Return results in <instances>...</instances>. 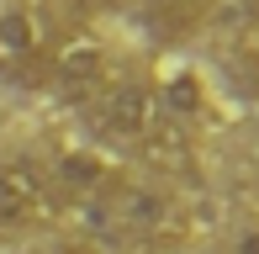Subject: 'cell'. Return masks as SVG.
Wrapping results in <instances>:
<instances>
[{
	"mask_svg": "<svg viewBox=\"0 0 259 254\" xmlns=\"http://www.w3.org/2000/svg\"><path fill=\"white\" fill-rule=\"evenodd\" d=\"M101 212L111 217L127 238H138V244H164V238H175L185 228L180 201H175L164 186H154V180H122L116 175L111 186H106V206Z\"/></svg>",
	"mask_w": 259,
	"mask_h": 254,
	"instance_id": "6da1fadb",
	"label": "cell"
},
{
	"mask_svg": "<svg viewBox=\"0 0 259 254\" xmlns=\"http://www.w3.org/2000/svg\"><path fill=\"white\" fill-rule=\"evenodd\" d=\"M42 85L64 101H96V90H106V43L90 32H69L48 48Z\"/></svg>",
	"mask_w": 259,
	"mask_h": 254,
	"instance_id": "7a4b0ae2",
	"label": "cell"
},
{
	"mask_svg": "<svg viewBox=\"0 0 259 254\" xmlns=\"http://www.w3.org/2000/svg\"><path fill=\"white\" fill-rule=\"evenodd\" d=\"M48 64V21L37 6L11 0L0 6V74L6 79H42Z\"/></svg>",
	"mask_w": 259,
	"mask_h": 254,
	"instance_id": "3957f363",
	"label": "cell"
},
{
	"mask_svg": "<svg viewBox=\"0 0 259 254\" xmlns=\"http://www.w3.org/2000/svg\"><path fill=\"white\" fill-rule=\"evenodd\" d=\"M154 122H159V96H154L148 79L127 74V79H111V85L101 90V133L106 138L138 143Z\"/></svg>",
	"mask_w": 259,
	"mask_h": 254,
	"instance_id": "277c9868",
	"label": "cell"
},
{
	"mask_svg": "<svg viewBox=\"0 0 259 254\" xmlns=\"http://www.w3.org/2000/svg\"><path fill=\"white\" fill-rule=\"evenodd\" d=\"M138 159H143L148 170H159V175L180 180V175H196V148H191V133H185L180 122L159 117L154 127H148L143 138H138Z\"/></svg>",
	"mask_w": 259,
	"mask_h": 254,
	"instance_id": "5b68a950",
	"label": "cell"
},
{
	"mask_svg": "<svg viewBox=\"0 0 259 254\" xmlns=\"http://www.w3.org/2000/svg\"><path fill=\"white\" fill-rule=\"evenodd\" d=\"M48 201V175L27 159L0 164V223H32Z\"/></svg>",
	"mask_w": 259,
	"mask_h": 254,
	"instance_id": "8992f818",
	"label": "cell"
},
{
	"mask_svg": "<svg viewBox=\"0 0 259 254\" xmlns=\"http://www.w3.org/2000/svg\"><path fill=\"white\" fill-rule=\"evenodd\" d=\"M53 180H58V186H69V191H106L116 175L101 164L96 154H58V164H53Z\"/></svg>",
	"mask_w": 259,
	"mask_h": 254,
	"instance_id": "52a82bcc",
	"label": "cell"
},
{
	"mask_svg": "<svg viewBox=\"0 0 259 254\" xmlns=\"http://www.w3.org/2000/svg\"><path fill=\"white\" fill-rule=\"evenodd\" d=\"M164 106L175 111L169 122H180V127H185V122L196 117V111H201V79H196L191 69H180V74H169V85H164Z\"/></svg>",
	"mask_w": 259,
	"mask_h": 254,
	"instance_id": "ba28073f",
	"label": "cell"
},
{
	"mask_svg": "<svg viewBox=\"0 0 259 254\" xmlns=\"http://www.w3.org/2000/svg\"><path fill=\"white\" fill-rule=\"evenodd\" d=\"M217 11L233 27H259V0H217Z\"/></svg>",
	"mask_w": 259,
	"mask_h": 254,
	"instance_id": "9c48e42d",
	"label": "cell"
},
{
	"mask_svg": "<svg viewBox=\"0 0 259 254\" xmlns=\"http://www.w3.org/2000/svg\"><path fill=\"white\" fill-rule=\"evenodd\" d=\"M233 254H259V228H243L238 244H233Z\"/></svg>",
	"mask_w": 259,
	"mask_h": 254,
	"instance_id": "30bf717a",
	"label": "cell"
}]
</instances>
